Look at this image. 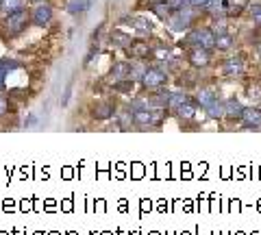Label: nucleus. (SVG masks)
<instances>
[{"label": "nucleus", "mask_w": 261, "mask_h": 235, "mask_svg": "<svg viewBox=\"0 0 261 235\" xmlns=\"http://www.w3.org/2000/svg\"><path fill=\"white\" fill-rule=\"evenodd\" d=\"M163 120V113L161 111H154V109H142V111H133V124L142 131H148V128L159 126Z\"/></svg>", "instance_id": "f257e3e1"}, {"label": "nucleus", "mask_w": 261, "mask_h": 235, "mask_svg": "<svg viewBox=\"0 0 261 235\" xmlns=\"http://www.w3.org/2000/svg\"><path fill=\"white\" fill-rule=\"evenodd\" d=\"M166 81H168V74L161 68H146L144 76L140 79V83H142L144 90L157 92V90H161V87L166 85Z\"/></svg>", "instance_id": "f03ea898"}, {"label": "nucleus", "mask_w": 261, "mask_h": 235, "mask_svg": "<svg viewBox=\"0 0 261 235\" xmlns=\"http://www.w3.org/2000/svg\"><path fill=\"white\" fill-rule=\"evenodd\" d=\"M27 24H29V13L27 11H15V13H9L5 18V29H7V33L9 35H20L24 29H27Z\"/></svg>", "instance_id": "7ed1b4c3"}, {"label": "nucleus", "mask_w": 261, "mask_h": 235, "mask_svg": "<svg viewBox=\"0 0 261 235\" xmlns=\"http://www.w3.org/2000/svg\"><path fill=\"white\" fill-rule=\"evenodd\" d=\"M240 122L248 131H261V109L259 107H244Z\"/></svg>", "instance_id": "20e7f679"}, {"label": "nucleus", "mask_w": 261, "mask_h": 235, "mask_svg": "<svg viewBox=\"0 0 261 235\" xmlns=\"http://www.w3.org/2000/svg\"><path fill=\"white\" fill-rule=\"evenodd\" d=\"M190 39H192L194 46H202V48H207V50L216 48V33H214V29H194Z\"/></svg>", "instance_id": "39448f33"}, {"label": "nucleus", "mask_w": 261, "mask_h": 235, "mask_svg": "<svg viewBox=\"0 0 261 235\" xmlns=\"http://www.w3.org/2000/svg\"><path fill=\"white\" fill-rule=\"evenodd\" d=\"M187 59H190V63L194 68H205V66H209V61H211V53L207 50V48H202V46H196L194 50H190Z\"/></svg>", "instance_id": "423d86ee"}, {"label": "nucleus", "mask_w": 261, "mask_h": 235, "mask_svg": "<svg viewBox=\"0 0 261 235\" xmlns=\"http://www.w3.org/2000/svg\"><path fill=\"white\" fill-rule=\"evenodd\" d=\"M122 24H128V27H133L137 33H150L152 31V24L142 18V15H133V18H122Z\"/></svg>", "instance_id": "0eeeda50"}, {"label": "nucleus", "mask_w": 261, "mask_h": 235, "mask_svg": "<svg viewBox=\"0 0 261 235\" xmlns=\"http://www.w3.org/2000/svg\"><path fill=\"white\" fill-rule=\"evenodd\" d=\"M222 72L226 76H240L244 72V59H242V57H231L228 61H224Z\"/></svg>", "instance_id": "6e6552de"}, {"label": "nucleus", "mask_w": 261, "mask_h": 235, "mask_svg": "<svg viewBox=\"0 0 261 235\" xmlns=\"http://www.w3.org/2000/svg\"><path fill=\"white\" fill-rule=\"evenodd\" d=\"M190 22H192V13L190 11H176L174 15H170V24H172V29L174 31H183L190 27Z\"/></svg>", "instance_id": "1a4fd4ad"}, {"label": "nucleus", "mask_w": 261, "mask_h": 235, "mask_svg": "<svg viewBox=\"0 0 261 235\" xmlns=\"http://www.w3.org/2000/svg\"><path fill=\"white\" fill-rule=\"evenodd\" d=\"M53 18V9L48 5H37L35 11H33V22L39 24V27H44V24H48Z\"/></svg>", "instance_id": "9d476101"}, {"label": "nucleus", "mask_w": 261, "mask_h": 235, "mask_svg": "<svg viewBox=\"0 0 261 235\" xmlns=\"http://www.w3.org/2000/svg\"><path fill=\"white\" fill-rule=\"evenodd\" d=\"M113 111H116V107H113L111 102H98L92 111V116H94V120H100L102 122V120H109L113 116Z\"/></svg>", "instance_id": "9b49d317"}, {"label": "nucleus", "mask_w": 261, "mask_h": 235, "mask_svg": "<svg viewBox=\"0 0 261 235\" xmlns=\"http://www.w3.org/2000/svg\"><path fill=\"white\" fill-rule=\"evenodd\" d=\"M128 55L130 57H137V59H144V57H148V44L144 42V39H135V42H130L128 46Z\"/></svg>", "instance_id": "f8f14e48"}, {"label": "nucleus", "mask_w": 261, "mask_h": 235, "mask_svg": "<svg viewBox=\"0 0 261 235\" xmlns=\"http://www.w3.org/2000/svg\"><path fill=\"white\" fill-rule=\"evenodd\" d=\"M205 111H207V116L211 118V120H222L224 116H226V111H224V102L222 100H214V102H209L207 107H205Z\"/></svg>", "instance_id": "ddd939ff"}, {"label": "nucleus", "mask_w": 261, "mask_h": 235, "mask_svg": "<svg viewBox=\"0 0 261 235\" xmlns=\"http://www.w3.org/2000/svg\"><path fill=\"white\" fill-rule=\"evenodd\" d=\"M224 111H226V116H231V118H238L242 116V111H244V105L238 100V98H228L224 102Z\"/></svg>", "instance_id": "4468645a"}, {"label": "nucleus", "mask_w": 261, "mask_h": 235, "mask_svg": "<svg viewBox=\"0 0 261 235\" xmlns=\"http://www.w3.org/2000/svg\"><path fill=\"white\" fill-rule=\"evenodd\" d=\"M174 111H176V116L181 118V120H194V116H196V105L187 100L185 105H181V107H176Z\"/></svg>", "instance_id": "2eb2a0df"}, {"label": "nucleus", "mask_w": 261, "mask_h": 235, "mask_svg": "<svg viewBox=\"0 0 261 235\" xmlns=\"http://www.w3.org/2000/svg\"><path fill=\"white\" fill-rule=\"evenodd\" d=\"M216 98H218V94H216L214 90H200L198 94H196V105H200V107L205 109L207 105H209V102H214Z\"/></svg>", "instance_id": "dca6fc26"}, {"label": "nucleus", "mask_w": 261, "mask_h": 235, "mask_svg": "<svg viewBox=\"0 0 261 235\" xmlns=\"http://www.w3.org/2000/svg\"><path fill=\"white\" fill-rule=\"evenodd\" d=\"M24 5H27V0H3V3H0V9L5 13H15V11H22Z\"/></svg>", "instance_id": "f3484780"}, {"label": "nucleus", "mask_w": 261, "mask_h": 235, "mask_svg": "<svg viewBox=\"0 0 261 235\" xmlns=\"http://www.w3.org/2000/svg\"><path fill=\"white\" fill-rule=\"evenodd\" d=\"M130 109H133V111L154 109V105H152V98H146V96H137V98L130 100Z\"/></svg>", "instance_id": "a211bd4d"}, {"label": "nucleus", "mask_w": 261, "mask_h": 235, "mask_svg": "<svg viewBox=\"0 0 261 235\" xmlns=\"http://www.w3.org/2000/svg\"><path fill=\"white\" fill-rule=\"evenodd\" d=\"M207 9L214 13V15H226V11H228V3H226V0H209Z\"/></svg>", "instance_id": "6ab92c4d"}, {"label": "nucleus", "mask_w": 261, "mask_h": 235, "mask_svg": "<svg viewBox=\"0 0 261 235\" xmlns=\"http://www.w3.org/2000/svg\"><path fill=\"white\" fill-rule=\"evenodd\" d=\"M235 44V39L231 33H222V35H216V48L218 50H228Z\"/></svg>", "instance_id": "aec40b11"}, {"label": "nucleus", "mask_w": 261, "mask_h": 235, "mask_svg": "<svg viewBox=\"0 0 261 235\" xmlns=\"http://www.w3.org/2000/svg\"><path fill=\"white\" fill-rule=\"evenodd\" d=\"M89 9V0H70V5H68V11L72 15H76V13H83Z\"/></svg>", "instance_id": "412c9836"}, {"label": "nucleus", "mask_w": 261, "mask_h": 235, "mask_svg": "<svg viewBox=\"0 0 261 235\" xmlns=\"http://www.w3.org/2000/svg\"><path fill=\"white\" fill-rule=\"evenodd\" d=\"M187 100V96L183 94V92H176V94H168V107H172V109H176V107H181V105H185Z\"/></svg>", "instance_id": "4be33fe9"}, {"label": "nucleus", "mask_w": 261, "mask_h": 235, "mask_svg": "<svg viewBox=\"0 0 261 235\" xmlns=\"http://www.w3.org/2000/svg\"><path fill=\"white\" fill-rule=\"evenodd\" d=\"M111 76L113 79H122V76H130V68L128 63H116L111 70Z\"/></svg>", "instance_id": "5701e85b"}, {"label": "nucleus", "mask_w": 261, "mask_h": 235, "mask_svg": "<svg viewBox=\"0 0 261 235\" xmlns=\"http://www.w3.org/2000/svg\"><path fill=\"white\" fill-rule=\"evenodd\" d=\"M111 39H113V44H118V46H128L130 44V37L126 33H122V31H113L111 33Z\"/></svg>", "instance_id": "b1692460"}, {"label": "nucleus", "mask_w": 261, "mask_h": 235, "mask_svg": "<svg viewBox=\"0 0 261 235\" xmlns=\"http://www.w3.org/2000/svg\"><path fill=\"white\" fill-rule=\"evenodd\" d=\"M11 66H15V63H11V61H0V90H3V87H5L7 72H9V70H13Z\"/></svg>", "instance_id": "393cba45"}, {"label": "nucleus", "mask_w": 261, "mask_h": 235, "mask_svg": "<svg viewBox=\"0 0 261 235\" xmlns=\"http://www.w3.org/2000/svg\"><path fill=\"white\" fill-rule=\"evenodd\" d=\"M130 126H135V124H133V113H130V116H128V113L120 116V128H122V131H128Z\"/></svg>", "instance_id": "a878e982"}, {"label": "nucleus", "mask_w": 261, "mask_h": 235, "mask_svg": "<svg viewBox=\"0 0 261 235\" xmlns=\"http://www.w3.org/2000/svg\"><path fill=\"white\" fill-rule=\"evenodd\" d=\"M166 3H168V7H170L172 11H181L185 5H190L187 0H166Z\"/></svg>", "instance_id": "bb28decb"}, {"label": "nucleus", "mask_w": 261, "mask_h": 235, "mask_svg": "<svg viewBox=\"0 0 261 235\" xmlns=\"http://www.w3.org/2000/svg\"><path fill=\"white\" fill-rule=\"evenodd\" d=\"M7 111H9V100H7L5 96H0V116H5Z\"/></svg>", "instance_id": "cd10ccee"}, {"label": "nucleus", "mask_w": 261, "mask_h": 235, "mask_svg": "<svg viewBox=\"0 0 261 235\" xmlns=\"http://www.w3.org/2000/svg\"><path fill=\"white\" fill-rule=\"evenodd\" d=\"M154 57H157V59H170V50L168 48H159V50L154 53Z\"/></svg>", "instance_id": "c85d7f7f"}, {"label": "nucleus", "mask_w": 261, "mask_h": 235, "mask_svg": "<svg viewBox=\"0 0 261 235\" xmlns=\"http://www.w3.org/2000/svg\"><path fill=\"white\" fill-rule=\"evenodd\" d=\"M192 7H207L209 5V0H187Z\"/></svg>", "instance_id": "c756f323"}, {"label": "nucleus", "mask_w": 261, "mask_h": 235, "mask_svg": "<svg viewBox=\"0 0 261 235\" xmlns=\"http://www.w3.org/2000/svg\"><path fill=\"white\" fill-rule=\"evenodd\" d=\"M257 53H259V57H261V44H259V46H257Z\"/></svg>", "instance_id": "7c9ffc66"}, {"label": "nucleus", "mask_w": 261, "mask_h": 235, "mask_svg": "<svg viewBox=\"0 0 261 235\" xmlns=\"http://www.w3.org/2000/svg\"><path fill=\"white\" fill-rule=\"evenodd\" d=\"M35 3H39V0H35Z\"/></svg>", "instance_id": "2f4dec72"}, {"label": "nucleus", "mask_w": 261, "mask_h": 235, "mask_svg": "<svg viewBox=\"0 0 261 235\" xmlns=\"http://www.w3.org/2000/svg\"><path fill=\"white\" fill-rule=\"evenodd\" d=\"M0 3H3V0H0Z\"/></svg>", "instance_id": "473e14b6"}]
</instances>
